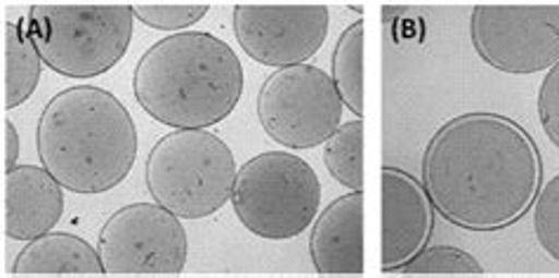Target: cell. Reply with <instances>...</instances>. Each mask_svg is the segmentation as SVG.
<instances>
[{
	"mask_svg": "<svg viewBox=\"0 0 559 278\" xmlns=\"http://www.w3.org/2000/svg\"><path fill=\"white\" fill-rule=\"evenodd\" d=\"M420 178L449 225L489 233L518 225L534 208L543 158L518 121L469 111L439 125L425 146Z\"/></svg>",
	"mask_w": 559,
	"mask_h": 278,
	"instance_id": "1",
	"label": "cell"
},
{
	"mask_svg": "<svg viewBox=\"0 0 559 278\" xmlns=\"http://www.w3.org/2000/svg\"><path fill=\"white\" fill-rule=\"evenodd\" d=\"M40 166L67 192L107 194L135 166L138 128L123 101L105 87L76 85L57 93L36 125Z\"/></svg>",
	"mask_w": 559,
	"mask_h": 278,
	"instance_id": "2",
	"label": "cell"
},
{
	"mask_svg": "<svg viewBox=\"0 0 559 278\" xmlns=\"http://www.w3.org/2000/svg\"><path fill=\"white\" fill-rule=\"evenodd\" d=\"M132 95L158 123L205 130L239 107L243 67L223 38L205 32L175 34L140 57Z\"/></svg>",
	"mask_w": 559,
	"mask_h": 278,
	"instance_id": "3",
	"label": "cell"
},
{
	"mask_svg": "<svg viewBox=\"0 0 559 278\" xmlns=\"http://www.w3.org/2000/svg\"><path fill=\"white\" fill-rule=\"evenodd\" d=\"M237 160L225 140L209 130H173L160 137L144 166L146 192L180 219L223 210L237 184Z\"/></svg>",
	"mask_w": 559,
	"mask_h": 278,
	"instance_id": "4",
	"label": "cell"
},
{
	"mask_svg": "<svg viewBox=\"0 0 559 278\" xmlns=\"http://www.w3.org/2000/svg\"><path fill=\"white\" fill-rule=\"evenodd\" d=\"M26 28L40 60L67 78H97L119 64L135 32L132 5H32Z\"/></svg>",
	"mask_w": 559,
	"mask_h": 278,
	"instance_id": "5",
	"label": "cell"
},
{
	"mask_svg": "<svg viewBox=\"0 0 559 278\" xmlns=\"http://www.w3.org/2000/svg\"><path fill=\"white\" fill-rule=\"evenodd\" d=\"M231 206L239 222L255 237L267 241L296 239L319 217V174L296 154H258L239 168Z\"/></svg>",
	"mask_w": 559,
	"mask_h": 278,
	"instance_id": "6",
	"label": "cell"
},
{
	"mask_svg": "<svg viewBox=\"0 0 559 278\" xmlns=\"http://www.w3.org/2000/svg\"><path fill=\"white\" fill-rule=\"evenodd\" d=\"M343 99L333 78L314 64L276 69L258 93V121L286 149H314L343 125Z\"/></svg>",
	"mask_w": 559,
	"mask_h": 278,
	"instance_id": "7",
	"label": "cell"
},
{
	"mask_svg": "<svg viewBox=\"0 0 559 278\" xmlns=\"http://www.w3.org/2000/svg\"><path fill=\"white\" fill-rule=\"evenodd\" d=\"M97 251L109 276H178L189 241L178 215L158 203H130L102 227Z\"/></svg>",
	"mask_w": 559,
	"mask_h": 278,
	"instance_id": "8",
	"label": "cell"
},
{
	"mask_svg": "<svg viewBox=\"0 0 559 278\" xmlns=\"http://www.w3.org/2000/svg\"><path fill=\"white\" fill-rule=\"evenodd\" d=\"M469 40L484 64L532 76L559 62V5H475Z\"/></svg>",
	"mask_w": 559,
	"mask_h": 278,
	"instance_id": "9",
	"label": "cell"
},
{
	"mask_svg": "<svg viewBox=\"0 0 559 278\" xmlns=\"http://www.w3.org/2000/svg\"><path fill=\"white\" fill-rule=\"evenodd\" d=\"M329 5H234L231 26L241 50L258 64H305L329 36Z\"/></svg>",
	"mask_w": 559,
	"mask_h": 278,
	"instance_id": "10",
	"label": "cell"
},
{
	"mask_svg": "<svg viewBox=\"0 0 559 278\" xmlns=\"http://www.w3.org/2000/svg\"><path fill=\"white\" fill-rule=\"evenodd\" d=\"M435 215L437 210L418 178L402 168H382V271H400L428 247Z\"/></svg>",
	"mask_w": 559,
	"mask_h": 278,
	"instance_id": "11",
	"label": "cell"
},
{
	"mask_svg": "<svg viewBox=\"0 0 559 278\" xmlns=\"http://www.w3.org/2000/svg\"><path fill=\"white\" fill-rule=\"evenodd\" d=\"M64 215V186L43 166L5 172V237L34 241L50 233Z\"/></svg>",
	"mask_w": 559,
	"mask_h": 278,
	"instance_id": "12",
	"label": "cell"
},
{
	"mask_svg": "<svg viewBox=\"0 0 559 278\" xmlns=\"http://www.w3.org/2000/svg\"><path fill=\"white\" fill-rule=\"evenodd\" d=\"M310 257L321 276L364 274V192H349L326 206L310 233Z\"/></svg>",
	"mask_w": 559,
	"mask_h": 278,
	"instance_id": "13",
	"label": "cell"
},
{
	"mask_svg": "<svg viewBox=\"0 0 559 278\" xmlns=\"http://www.w3.org/2000/svg\"><path fill=\"white\" fill-rule=\"evenodd\" d=\"M97 247L69 231L26 241L12 262V276H105Z\"/></svg>",
	"mask_w": 559,
	"mask_h": 278,
	"instance_id": "14",
	"label": "cell"
},
{
	"mask_svg": "<svg viewBox=\"0 0 559 278\" xmlns=\"http://www.w3.org/2000/svg\"><path fill=\"white\" fill-rule=\"evenodd\" d=\"M43 60L26 28V14L17 22H5V109H17L36 93Z\"/></svg>",
	"mask_w": 559,
	"mask_h": 278,
	"instance_id": "15",
	"label": "cell"
},
{
	"mask_svg": "<svg viewBox=\"0 0 559 278\" xmlns=\"http://www.w3.org/2000/svg\"><path fill=\"white\" fill-rule=\"evenodd\" d=\"M333 83L345 109L364 119V20L349 24L333 50Z\"/></svg>",
	"mask_w": 559,
	"mask_h": 278,
	"instance_id": "16",
	"label": "cell"
},
{
	"mask_svg": "<svg viewBox=\"0 0 559 278\" xmlns=\"http://www.w3.org/2000/svg\"><path fill=\"white\" fill-rule=\"evenodd\" d=\"M323 166L349 192H364V119L343 123L323 144Z\"/></svg>",
	"mask_w": 559,
	"mask_h": 278,
	"instance_id": "17",
	"label": "cell"
},
{
	"mask_svg": "<svg viewBox=\"0 0 559 278\" xmlns=\"http://www.w3.org/2000/svg\"><path fill=\"white\" fill-rule=\"evenodd\" d=\"M400 274L408 276H479L484 267L455 245H428L414 259L406 262Z\"/></svg>",
	"mask_w": 559,
	"mask_h": 278,
	"instance_id": "18",
	"label": "cell"
},
{
	"mask_svg": "<svg viewBox=\"0 0 559 278\" xmlns=\"http://www.w3.org/2000/svg\"><path fill=\"white\" fill-rule=\"evenodd\" d=\"M534 233L543 251L559 262V172L540 186L534 203Z\"/></svg>",
	"mask_w": 559,
	"mask_h": 278,
	"instance_id": "19",
	"label": "cell"
},
{
	"mask_svg": "<svg viewBox=\"0 0 559 278\" xmlns=\"http://www.w3.org/2000/svg\"><path fill=\"white\" fill-rule=\"evenodd\" d=\"M211 5L191 3V5H156V3H138L132 5L135 20L146 24L156 32H180L185 34L187 26H194L209 14Z\"/></svg>",
	"mask_w": 559,
	"mask_h": 278,
	"instance_id": "20",
	"label": "cell"
},
{
	"mask_svg": "<svg viewBox=\"0 0 559 278\" xmlns=\"http://www.w3.org/2000/svg\"><path fill=\"white\" fill-rule=\"evenodd\" d=\"M538 119L543 133L559 149V62L546 73L538 87Z\"/></svg>",
	"mask_w": 559,
	"mask_h": 278,
	"instance_id": "21",
	"label": "cell"
},
{
	"mask_svg": "<svg viewBox=\"0 0 559 278\" xmlns=\"http://www.w3.org/2000/svg\"><path fill=\"white\" fill-rule=\"evenodd\" d=\"M3 166H5V172L17 168V158H20V133L17 128H14L12 121L3 119Z\"/></svg>",
	"mask_w": 559,
	"mask_h": 278,
	"instance_id": "22",
	"label": "cell"
}]
</instances>
